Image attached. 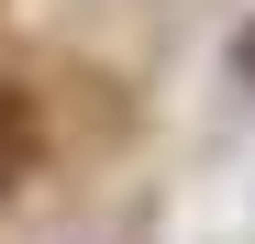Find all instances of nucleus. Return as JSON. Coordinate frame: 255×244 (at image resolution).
Wrapping results in <instances>:
<instances>
[{"label":"nucleus","instance_id":"nucleus-1","mask_svg":"<svg viewBox=\"0 0 255 244\" xmlns=\"http://www.w3.org/2000/svg\"><path fill=\"white\" fill-rule=\"evenodd\" d=\"M33 155H45V122H33V89H11L0 78V189L33 178Z\"/></svg>","mask_w":255,"mask_h":244},{"label":"nucleus","instance_id":"nucleus-2","mask_svg":"<svg viewBox=\"0 0 255 244\" xmlns=\"http://www.w3.org/2000/svg\"><path fill=\"white\" fill-rule=\"evenodd\" d=\"M233 78H244V89H255V33H244V45H233Z\"/></svg>","mask_w":255,"mask_h":244}]
</instances>
